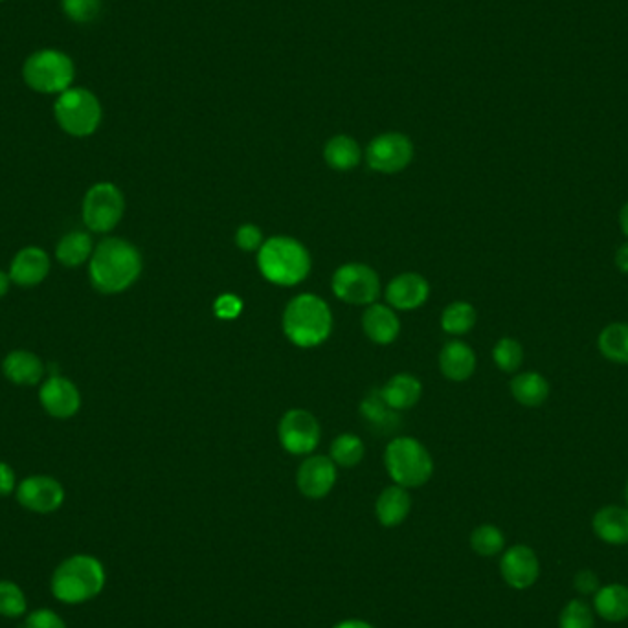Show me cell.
I'll list each match as a JSON object with an SVG mask.
<instances>
[{
  "instance_id": "f35d334b",
  "label": "cell",
  "mask_w": 628,
  "mask_h": 628,
  "mask_svg": "<svg viewBox=\"0 0 628 628\" xmlns=\"http://www.w3.org/2000/svg\"><path fill=\"white\" fill-rule=\"evenodd\" d=\"M214 311L221 320H236L243 311V302L236 294H221L215 300Z\"/></svg>"
},
{
  "instance_id": "e575fe53",
  "label": "cell",
  "mask_w": 628,
  "mask_h": 628,
  "mask_svg": "<svg viewBox=\"0 0 628 628\" xmlns=\"http://www.w3.org/2000/svg\"><path fill=\"white\" fill-rule=\"evenodd\" d=\"M26 595L19 584L0 581V616L21 617L26 614Z\"/></svg>"
},
{
  "instance_id": "83f0119b",
  "label": "cell",
  "mask_w": 628,
  "mask_h": 628,
  "mask_svg": "<svg viewBox=\"0 0 628 628\" xmlns=\"http://www.w3.org/2000/svg\"><path fill=\"white\" fill-rule=\"evenodd\" d=\"M360 147L351 136L338 135L333 136L326 147H324V158H326L327 166H331L337 171H349V169L359 166Z\"/></svg>"
},
{
  "instance_id": "f1b7e54d",
  "label": "cell",
  "mask_w": 628,
  "mask_h": 628,
  "mask_svg": "<svg viewBox=\"0 0 628 628\" xmlns=\"http://www.w3.org/2000/svg\"><path fill=\"white\" fill-rule=\"evenodd\" d=\"M597 346L610 362L628 364V324L617 322L606 326L599 335Z\"/></svg>"
},
{
  "instance_id": "5bb4252c",
  "label": "cell",
  "mask_w": 628,
  "mask_h": 628,
  "mask_svg": "<svg viewBox=\"0 0 628 628\" xmlns=\"http://www.w3.org/2000/svg\"><path fill=\"white\" fill-rule=\"evenodd\" d=\"M500 573L513 590H528L539 581V557L529 546L516 544L502 555Z\"/></svg>"
},
{
  "instance_id": "ba28073f",
  "label": "cell",
  "mask_w": 628,
  "mask_h": 628,
  "mask_svg": "<svg viewBox=\"0 0 628 628\" xmlns=\"http://www.w3.org/2000/svg\"><path fill=\"white\" fill-rule=\"evenodd\" d=\"M124 214V193L113 182H96L90 186L81 202L83 223L90 232L96 234L113 232Z\"/></svg>"
},
{
  "instance_id": "4fadbf2b",
  "label": "cell",
  "mask_w": 628,
  "mask_h": 628,
  "mask_svg": "<svg viewBox=\"0 0 628 628\" xmlns=\"http://www.w3.org/2000/svg\"><path fill=\"white\" fill-rule=\"evenodd\" d=\"M39 403L50 417L70 419L81 408V393L67 377L52 375L39 388Z\"/></svg>"
},
{
  "instance_id": "6da1fadb",
  "label": "cell",
  "mask_w": 628,
  "mask_h": 628,
  "mask_svg": "<svg viewBox=\"0 0 628 628\" xmlns=\"http://www.w3.org/2000/svg\"><path fill=\"white\" fill-rule=\"evenodd\" d=\"M140 250L122 237H107L94 247L89 261V280L101 294H120L135 285L142 274Z\"/></svg>"
},
{
  "instance_id": "d590c367",
  "label": "cell",
  "mask_w": 628,
  "mask_h": 628,
  "mask_svg": "<svg viewBox=\"0 0 628 628\" xmlns=\"http://www.w3.org/2000/svg\"><path fill=\"white\" fill-rule=\"evenodd\" d=\"M101 0H63V12L74 23H90L100 15Z\"/></svg>"
},
{
  "instance_id": "2e32d148",
  "label": "cell",
  "mask_w": 628,
  "mask_h": 628,
  "mask_svg": "<svg viewBox=\"0 0 628 628\" xmlns=\"http://www.w3.org/2000/svg\"><path fill=\"white\" fill-rule=\"evenodd\" d=\"M50 269H52L50 256L43 248L24 247L13 256L8 274L13 285L21 289H32L48 278Z\"/></svg>"
},
{
  "instance_id": "ac0fdd59",
  "label": "cell",
  "mask_w": 628,
  "mask_h": 628,
  "mask_svg": "<svg viewBox=\"0 0 628 628\" xmlns=\"http://www.w3.org/2000/svg\"><path fill=\"white\" fill-rule=\"evenodd\" d=\"M2 373L17 386H37L45 377V364L34 351L15 349L2 360Z\"/></svg>"
},
{
  "instance_id": "8fae6325",
  "label": "cell",
  "mask_w": 628,
  "mask_h": 628,
  "mask_svg": "<svg viewBox=\"0 0 628 628\" xmlns=\"http://www.w3.org/2000/svg\"><path fill=\"white\" fill-rule=\"evenodd\" d=\"M278 436L283 449L294 456L311 454L320 443V425L311 412L294 408L281 417Z\"/></svg>"
},
{
  "instance_id": "bcb514c9",
  "label": "cell",
  "mask_w": 628,
  "mask_h": 628,
  "mask_svg": "<svg viewBox=\"0 0 628 628\" xmlns=\"http://www.w3.org/2000/svg\"><path fill=\"white\" fill-rule=\"evenodd\" d=\"M625 500H627V505H628V482H627V487H625Z\"/></svg>"
},
{
  "instance_id": "1f68e13d",
  "label": "cell",
  "mask_w": 628,
  "mask_h": 628,
  "mask_svg": "<svg viewBox=\"0 0 628 628\" xmlns=\"http://www.w3.org/2000/svg\"><path fill=\"white\" fill-rule=\"evenodd\" d=\"M505 537L493 524H483L472 531L471 548L480 557H494L504 550Z\"/></svg>"
},
{
  "instance_id": "ee69618b",
  "label": "cell",
  "mask_w": 628,
  "mask_h": 628,
  "mask_svg": "<svg viewBox=\"0 0 628 628\" xmlns=\"http://www.w3.org/2000/svg\"><path fill=\"white\" fill-rule=\"evenodd\" d=\"M10 287H12V278H10V274L8 272H4V270H0V300L10 292Z\"/></svg>"
},
{
  "instance_id": "60d3db41",
  "label": "cell",
  "mask_w": 628,
  "mask_h": 628,
  "mask_svg": "<svg viewBox=\"0 0 628 628\" xmlns=\"http://www.w3.org/2000/svg\"><path fill=\"white\" fill-rule=\"evenodd\" d=\"M17 489V476L12 465L6 461H0V498L10 496Z\"/></svg>"
},
{
  "instance_id": "7a4b0ae2",
  "label": "cell",
  "mask_w": 628,
  "mask_h": 628,
  "mask_svg": "<svg viewBox=\"0 0 628 628\" xmlns=\"http://www.w3.org/2000/svg\"><path fill=\"white\" fill-rule=\"evenodd\" d=\"M333 329L331 309L320 296L300 294L283 313V333L298 348H314L326 342Z\"/></svg>"
},
{
  "instance_id": "9c48e42d",
  "label": "cell",
  "mask_w": 628,
  "mask_h": 628,
  "mask_svg": "<svg viewBox=\"0 0 628 628\" xmlns=\"http://www.w3.org/2000/svg\"><path fill=\"white\" fill-rule=\"evenodd\" d=\"M333 292L342 302L371 305L381 294V280L377 272L364 263H346L333 274Z\"/></svg>"
},
{
  "instance_id": "30bf717a",
  "label": "cell",
  "mask_w": 628,
  "mask_h": 628,
  "mask_svg": "<svg viewBox=\"0 0 628 628\" xmlns=\"http://www.w3.org/2000/svg\"><path fill=\"white\" fill-rule=\"evenodd\" d=\"M414 158V144L401 133H384L373 138L366 149V160L373 171L399 173L408 168Z\"/></svg>"
},
{
  "instance_id": "4dcf8cb0",
  "label": "cell",
  "mask_w": 628,
  "mask_h": 628,
  "mask_svg": "<svg viewBox=\"0 0 628 628\" xmlns=\"http://www.w3.org/2000/svg\"><path fill=\"white\" fill-rule=\"evenodd\" d=\"M364 458V443L355 434H340L331 445V460L335 465L351 469Z\"/></svg>"
},
{
  "instance_id": "8992f818",
  "label": "cell",
  "mask_w": 628,
  "mask_h": 628,
  "mask_svg": "<svg viewBox=\"0 0 628 628\" xmlns=\"http://www.w3.org/2000/svg\"><path fill=\"white\" fill-rule=\"evenodd\" d=\"M56 122L67 135L87 138L98 131L103 118L101 103L90 90L70 89L54 103Z\"/></svg>"
},
{
  "instance_id": "ab89813d",
  "label": "cell",
  "mask_w": 628,
  "mask_h": 628,
  "mask_svg": "<svg viewBox=\"0 0 628 628\" xmlns=\"http://www.w3.org/2000/svg\"><path fill=\"white\" fill-rule=\"evenodd\" d=\"M573 584H575V590L583 595L595 594L601 588L599 577L592 570H581L575 575Z\"/></svg>"
},
{
  "instance_id": "d6a6232c",
  "label": "cell",
  "mask_w": 628,
  "mask_h": 628,
  "mask_svg": "<svg viewBox=\"0 0 628 628\" xmlns=\"http://www.w3.org/2000/svg\"><path fill=\"white\" fill-rule=\"evenodd\" d=\"M494 364L505 371V373H513L522 366L524 360V349L520 346V342L515 338H502L496 342L493 349Z\"/></svg>"
},
{
  "instance_id": "ffe728a7",
  "label": "cell",
  "mask_w": 628,
  "mask_h": 628,
  "mask_svg": "<svg viewBox=\"0 0 628 628\" xmlns=\"http://www.w3.org/2000/svg\"><path fill=\"white\" fill-rule=\"evenodd\" d=\"M439 368L450 381H467L476 370V355L465 342L452 340L439 353Z\"/></svg>"
},
{
  "instance_id": "44dd1931",
  "label": "cell",
  "mask_w": 628,
  "mask_h": 628,
  "mask_svg": "<svg viewBox=\"0 0 628 628\" xmlns=\"http://www.w3.org/2000/svg\"><path fill=\"white\" fill-rule=\"evenodd\" d=\"M594 533L597 539L610 546L628 544V509L619 505H606L594 516Z\"/></svg>"
},
{
  "instance_id": "74e56055",
  "label": "cell",
  "mask_w": 628,
  "mask_h": 628,
  "mask_svg": "<svg viewBox=\"0 0 628 628\" xmlns=\"http://www.w3.org/2000/svg\"><path fill=\"white\" fill-rule=\"evenodd\" d=\"M24 628H67L65 621L50 608H39L26 617Z\"/></svg>"
},
{
  "instance_id": "cb8c5ba5",
  "label": "cell",
  "mask_w": 628,
  "mask_h": 628,
  "mask_svg": "<svg viewBox=\"0 0 628 628\" xmlns=\"http://www.w3.org/2000/svg\"><path fill=\"white\" fill-rule=\"evenodd\" d=\"M360 414L364 415L366 423L373 430L381 434H392L399 427V415L390 404L384 401L381 388L370 390L360 403Z\"/></svg>"
},
{
  "instance_id": "836d02e7",
  "label": "cell",
  "mask_w": 628,
  "mask_h": 628,
  "mask_svg": "<svg viewBox=\"0 0 628 628\" xmlns=\"http://www.w3.org/2000/svg\"><path fill=\"white\" fill-rule=\"evenodd\" d=\"M594 610L583 599H573L562 608L559 628H594Z\"/></svg>"
},
{
  "instance_id": "7402d4cb",
  "label": "cell",
  "mask_w": 628,
  "mask_h": 628,
  "mask_svg": "<svg viewBox=\"0 0 628 628\" xmlns=\"http://www.w3.org/2000/svg\"><path fill=\"white\" fill-rule=\"evenodd\" d=\"M412 509V498L408 494V489L401 485H392L382 491L377 498L375 513L384 528H395L403 524L406 516L410 515Z\"/></svg>"
},
{
  "instance_id": "484cf974",
  "label": "cell",
  "mask_w": 628,
  "mask_h": 628,
  "mask_svg": "<svg viewBox=\"0 0 628 628\" xmlns=\"http://www.w3.org/2000/svg\"><path fill=\"white\" fill-rule=\"evenodd\" d=\"M94 252L92 237L87 232H68L61 237L56 247V258L67 269H78L81 265L89 263L90 256Z\"/></svg>"
},
{
  "instance_id": "5b68a950",
  "label": "cell",
  "mask_w": 628,
  "mask_h": 628,
  "mask_svg": "<svg viewBox=\"0 0 628 628\" xmlns=\"http://www.w3.org/2000/svg\"><path fill=\"white\" fill-rule=\"evenodd\" d=\"M384 463L395 485L421 487L432 478L434 461L427 447L414 438H395L384 452Z\"/></svg>"
},
{
  "instance_id": "7bdbcfd3",
  "label": "cell",
  "mask_w": 628,
  "mask_h": 628,
  "mask_svg": "<svg viewBox=\"0 0 628 628\" xmlns=\"http://www.w3.org/2000/svg\"><path fill=\"white\" fill-rule=\"evenodd\" d=\"M333 628H375L370 625L368 621H360V619H346V621H340Z\"/></svg>"
},
{
  "instance_id": "603a6c76",
  "label": "cell",
  "mask_w": 628,
  "mask_h": 628,
  "mask_svg": "<svg viewBox=\"0 0 628 628\" xmlns=\"http://www.w3.org/2000/svg\"><path fill=\"white\" fill-rule=\"evenodd\" d=\"M384 401L392 406L395 412L414 408L419 403L423 384L410 373H397L381 388Z\"/></svg>"
},
{
  "instance_id": "52a82bcc",
  "label": "cell",
  "mask_w": 628,
  "mask_h": 628,
  "mask_svg": "<svg viewBox=\"0 0 628 628\" xmlns=\"http://www.w3.org/2000/svg\"><path fill=\"white\" fill-rule=\"evenodd\" d=\"M74 76L72 59L57 50H39L24 61V83L41 94H63Z\"/></svg>"
},
{
  "instance_id": "9a60e30c",
  "label": "cell",
  "mask_w": 628,
  "mask_h": 628,
  "mask_svg": "<svg viewBox=\"0 0 628 628\" xmlns=\"http://www.w3.org/2000/svg\"><path fill=\"white\" fill-rule=\"evenodd\" d=\"M296 483L303 496L320 500L331 493L337 483V465L326 456H311L300 465Z\"/></svg>"
},
{
  "instance_id": "8d00e7d4",
  "label": "cell",
  "mask_w": 628,
  "mask_h": 628,
  "mask_svg": "<svg viewBox=\"0 0 628 628\" xmlns=\"http://www.w3.org/2000/svg\"><path fill=\"white\" fill-rule=\"evenodd\" d=\"M263 232L256 225H243L237 228L236 245L245 252H258L263 247Z\"/></svg>"
},
{
  "instance_id": "e0dca14e",
  "label": "cell",
  "mask_w": 628,
  "mask_h": 628,
  "mask_svg": "<svg viewBox=\"0 0 628 628\" xmlns=\"http://www.w3.org/2000/svg\"><path fill=\"white\" fill-rule=\"evenodd\" d=\"M428 294H430V285L421 274L404 272L390 281L386 289V300L393 309L414 311L427 302Z\"/></svg>"
},
{
  "instance_id": "3957f363",
  "label": "cell",
  "mask_w": 628,
  "mask_h": 628,
  "mask_svg": "<svg viewBox=\"0 0 628 628\" xmlns=\"http://www.w3.org/2000/svg\"><path fill=\"white\" fill-rule=\"evenodd\" d=\"M105 568L92 555H72L52 575V594L65 605H81L98 597L105 586Z\"/></svg>"
},
{
  "instance_id": "b9f144b4",
  "label": "cell",
  "mask_w": 628,
  "mask_h": 628,
  "mask_svg": "<svg viewBox=\"0 0 628 628\" xmlns=\"http://www.w3.org/2000/svg\"><path fill=\"white\" fill-rule=\"evenodd\" d=\"M616 267L621 270V272L628 274V241L627 243H623L621 247L617 248Z\"/></svg>"
},
{
  "instance_id": "f546056e",
  "label": "cell",
  "mask_w": 628,
  "mask_h": 628,
  "mask_svg": "<svg viewBox=\"0 0 628 628\" xmlns=\"http://www.w3.org/2000/svg\"><path fill=\"white\" fill-rule=\"evenodd\" d=\"M476 324V309L471 303L454 302L441 314V327L449 335H465Z\"/></svg>"
},
{
  "instance_id": "d4e9b609",
  "label": "cell",
  "mask_w": 628,
  "mask_h": 628,
  "mask_svg": "<svg viewBox=\"0 0 628 628\" xmlns=\"http://www.w3.org/2000/svg\"><path fill=\"white\" fill-rule=\"evenodd\" d=\"M594 610L597 616L610 623H621L628 619V586L606 584L595 592Z\"/></svg>"
},
{
  "instance_id": "7c38bea8",
  "label": "cell",
  "mask_w": 628,
  "mask_h": 628,
  "mask_svg": "<svg viewBox=\"0 0 628 628\" xmlns=\"http://www.w3.org/2000/svg\"><path fill=\"white\" fill-rule=\"evenodd\" d=\"M15 496L24 509L37 515H50L65 502V489L52 476L34 474L17 483Z\"/></svg>"
},
{
  "instance_id": "d6986e66",
  "label": "cell",
  "mask_w": 628,
  "mask_h": 628,
  "mask_svg": "<svg viewBox=\"0 0 628 628\" xmlns=\"http://www.w3.org/2000/svg\"><path fill=\"white\" fill-rule=\"evenodd\" d=\"M362 327L366 337L379 346L392 344L401 333V322L392 307L382 303H371L362 316Z\"/></svg>"
},
{
  "instance_id": "f6af8a7d",
  "label": "cell",
  "mask_w": 628,
  "mask_h": 628,
  "mask_svg": "<svg viewBox=\"0 0 628 628\" xmlns=\"http://www.w3.org/2000/svg\"><path fill=\"white\" fill-rule=\"evenodd\" d=\"M619 225H621L623 234L628 237V202L621 208V212H619Z\"/></svg>"
},
{
  "instance_id": "4316f807",
  "label": "cell",
  "mask_w": 628,
  "mask_h": 628,
  "mask_svg": "<svg viewBox=\"0 0 628 628\" xmlns=\"http://www.w3.org/2000/svg\"><path fill=\"white\" fill-rule=\"evenodd\" d=\"M511 393L522 406L535 408L546 403L550 395V384L537 371H526L513 377Z\"/></svg>"
},
{
  "instance_id": "277c9868",
  "label": "cell",
  "mask_w": 628,
  "mask_h": 628,
  "mask_svg": "<svg viewBox=\"0 0 628 628\" xmlns=\"http://www.w3.org/2000/svg\"><path fill=\"white\" fill-rule=\"evenodd\" d=\"M258 267L270 283L292 287L309 276L311 256L307 248L292 237H270L258 250Z\"/></svg>"
}]
</instances>
